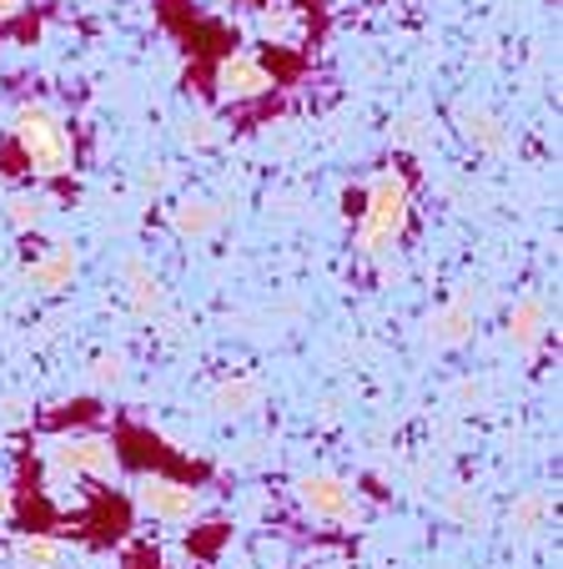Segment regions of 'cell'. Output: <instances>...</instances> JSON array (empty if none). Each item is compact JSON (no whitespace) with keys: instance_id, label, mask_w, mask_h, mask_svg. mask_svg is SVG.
<instances>
[{"instance_id":"d4e9b609","label":"cell","mask_w":563,"mask_h":569,"mask_svg":"<svg viewBox=\"0 0 563 569\" xmlns=\"http://www.w3.org/2000/svg\"><path fill=\"white\" fill-rule=\"evenodd\" d=\"M81 6H107V0H81Z\"/></svg>"},{"instance_id":"8fae6325","label":"cell","mask_w":563,"mask_h":569,"mask_svg":"<svg viewBox=\"0 0 563 569\" xmlns=\"http://www.w3.org/2000/svg\"><path fill=\"white\" fill-rule=\"evenodd\" d=\"M549 328H553V308H549V298H539V292H523V298L509 308V322H503L509 348H519L523 358L539 353V343L549 338Z\"/></svg>"},{"instance_id":"ffe728a7","label":"cell","mask_w":563,"mask_h":569,"mask_svg":"<svg viewBox=\"0 0 563 569\" xmlns=\"http://www.w3.org/2000/svg\"><path fill=\"white\" fill-rule=\"evenodd\" d=\"M428 131H433V117H428V107H418V101L393 117V141L398 147H423Z\"/></svg>"},{"instance_id":"8992f818","label":"cell","mask_w":563,"mask_h":569,"mask_svg":"<svg viewBox=\"0 0 563 569\" xmlns=\"http://www.w3.org/2000/svg\"><path fill=\"white\" fill-rule=\"evenodd\" d=\"M473 333H479V298H473V288H458L448 302H438L433 312L423 318V338L433 348H463L473 343Z\"/></svg>"},{"instance_id":"6da1fadb","label":"cell","mask_w":563,"mask_h":569,"mask_svg":"<svg viewBox=\"0 0 563 569\" xmlns=\"http://www.w3.org/2000/svg\"><path fill=\"white\" fill-rule=\"evenodd\" d=\"M408 217H413V187L398 167H378L362 192V217H358V252L362 258H383L403 242Z\"/></svg>"},{"instance_id":"4fadbf2b","label":"cell","mask_w":563,"mask_h":569,"mask_svg":"<svg viewBox=\"0 0 563 569\" xmlns=\"http://www.w3.org/2000/svg\"><path fill=\"white\" fill-rule=\"evenodd\" d=\"M267 403V383L252 373H237V378H222V383L212 388V413L217 419H247V413H257Z\"/></svg>"},{"instance_id":"3957f363","label":"cell","mask_w":563,"mask_h":569,"mask_svg":"<svg viewBox=\"0 0 563 569\" xmlns=\"http://www.w3.org/2000/svg\"><path fill=\"white\" fill-rule=\"evenodd\" d=\"M41 459L51 463V473H66V479H121V453L107 433H46Z\"/></svg>"},{"instance_id":"7a4b0ae2","label":"cell","mask_w":563,"mask_h":569,"mask_svg":"<svg viewBox=\"0 0 563 569\" xmlns=\"http://www.w3.org/2000/svg\"><path fill=\"white\" fill-rule=\"evenodd\" d=\"M11 141H16V151H21L26 167H31L36 177H46V182L76 172V137L61 121V111L46 107V101H31V107L16 111Z\"/></svg>"},{"instance_id":"7402d4cb","label":"cell","mask_w":563,"mask_h":569,"mask_svg":"<svg viewBox=\"0 0 563 569\" xmlns=\"http://www.w3.org/2000/svg\"><path fill=\"white\" fill-rule=\"evenodd\" d=\"M161 187H167V167H147V172H141V192L157 197Z\"/></svg>"},{"instance_id":"484cf974","label":"cell","mask_w":563,"mask_h":569,"mask_svg":"<svg viewBox=\"0 0 563 569\" xmlns=\"http://www.w3.org/2000/svg\"><path fill=\"white\" fill-rule=\"evenodd\" d=\"M322 569H348V565H322Z\"/></svg>"},{"instance_id":"603a6c76","label":"cell","mask_w":563,"mask_h":569,"mask_svg":"<svg viewBox=\"0 0 563 569\" xmlns=\"http://www.w3.org/2000/svg\"><path fill=\"white\" fill-rule=\"evenodd\" d=\"M26 6H31V0H0V26L16 21V16H26Z\"/></svg>"},{"instance_id":"9c48e42d","label":"cell","mask_w":563,"mask_h":569,"mask_svg":"<svg viewBox=\"0 0 563 569\" xmlns=\"http://www.w3.org/2000/svg\"><path fill=\"white\" fill-rule=\"evenodd\" d=\"M227 222V207L217 202V197H177V202L167 207V227L181 237V242H207V237H217Z\"/></svg>"},{"instance_id":"2e32d148","label":"cell","mask_w":563,"mask_h":569,"mask_svg":"<svg viewBox=\"0 0 563 569\" xmlns=\"http://www.w3.org/2000/svg\"><path fill=\"white\" fill-rule=\"evenodd\" d=\"M443 515L453 519L458 529H483L489 525V505H483V495L473 489V483H453L443 495Z\"/></svg>"},{"instance_id":"ac0fdd59","label":"cell","mask_w":563,"mask_h":569,"mask_svg":"<svg viewBox=\"0 0 563 569\" xmlns=\"http://www.w3.org/2000/svg\"><path fill=\"white\" fill-rule=\"evenodd\" d=\"M131 373V358L121 353V348H107V353L91 358V368H86V388H97V393H107V388H121Z\"/></svg>"},{"instance_id":"ba28073f","label":"cell","mask_w":563,"mask_h":569,"mask_svg":"<svg viewBox=\"0 0 563 569\" xmlns=\"http://www.w3.org/2000/svg\"><path fill=\"white\" fill-rule=\"evenodd\" d=\"M117 278H121V298H127V308L137 312V318H147V322L167 318V282L151 272V262L141 258V252H127V258H121Z\"/></svg>"},{"instance_id":"30bf717a","label":"cell","mask_w":563,"mask_h":569,"mask_svg":"<svg viewBox=\"0 0 563 569\" xmlns=\"http://www.w3.org/2000/svg\"><path fill=\"white\" fill-rule=\"evenodd\" d=\"M453 121H458V131H463L468 147L489 151V157H509V151H513V131H509V121L493 117V111L483 107V101H458V107H453Z\"/></svg>"},{"instance_id":"5bb4252c","label":"cell","mask_w":563,"mask_h":569,"mask_svg":"<svg viewBox=\"0 0 563 569\" xmlns=\"http://www.w3.org/2000/svg\"><path fill=\"white\" fill-rule=\"evenodd\" d=\"M549 519H553V495L549 489H523V495L509 505V529L513 535H523V539L543 535Z\"/></svg>"},{"instance_id":"7c38bea8","label":"cell","mask_w":563,"mask_h":569,"mask_svg":"<svg viewBox=\"0 0 563 569\" xmlns=\"http://www.w3.org/2000/svg\"><path fill=\"white\" fill-rule=\"evenodd\" d=\"M76 278H81V252L71 242H51L36 262H26V282L36 292H66Z\"/></svg>"},{"instance_id":"44dd1931","label":"cell","mask_w":563,"mask_h":569,"mask_svg":"<svg viewBox=\"0 0 563 569\" xmlns=\"http://www.w3.org/2000/svg\"><path fill=\"white\" fill-rule=\"evenodd\" d=\"M222 141V127H217L212 111H192V117L181 121V147H192V151H207Z\"/></svg>"},{"instance_id":"d6986e66","label":"cell","mask_w":563,"mask_h":569,"mask_svg":"<svg viewBox=\"0 0 563 569\" xmlns=\"http://www.w3.org/2000/svg\"><path fill=\"white\" fill-rule=\"evenodd\" d=\"M257 36H267L272 46H288L302 36V16L292 11V6H267V11L257 16Z\"/></svg>"},{"instance_id":"4316f807","label":"cell","mask_w":563,"mask_h":569,"mask_svg":"<svg viewBox=\"0 0 563 569\" xmlns=\"http://www.w3.org/2000/svg\"><path fill=\"white\" fill-rule=\"evenodd\" d=\"M0 252H6V242H0Z\"/></svg>"},{"instance_id":"e0dca14e","label":"cell","mask_w":563,"mask_h":569,"mask_svg":"<svg viewBox=\"0 0 563 569\" xmlns=\"http://www.w3.org/2000/svg\"><path fill=\"white\" fill-rule=\"evenodd\" d=\"M46 217H51V197H41V192L6 197V222H11L16 232H36V227H46Z\"/></svg>"},{"instance_id":"277c9868","label":"cell","mask_w":563,"mask_h":569,"mask_svg":"<svg viewBox=\"0 0 563 569\" xmlns=\"http://www.w3.org/2000/svg\"><path fill=\"white\" fill-rule=\"evenodd\" d=\"M292 495H298V509L308 519H318V525H338V529H362V519H368V505H362V495L352 489L342 473H302L298 483H292Z\"/></svg>"},{"instance_id":"5b68a950","label":"cell","mask_w":563,"mask_h":569,"mask_svg":"<svg viewBox=\"0 0 563 569\" xmlns=\"http://www.w3.org/2000/svg\"><path fill=\"white\" fill-rule=\"evenodd\" d=\"M137 505L151 519H167V525H192L202 515V489L187 479H167V473H141L137 479Z\"/></svg>"},{"instance_id":"cb8c5ba5","label":"cell","mask_w":563,"mask_h":569,"mask_svg":"<svg viewBox=\"0 0 563 569\" xmlns=\"http://www.w3.org/2000/svg\"><path fill=\"white\" fill-rule=\"evenodd\" d=\"M16 515V495H11V483H0V525Z\"/></svg>"},{"instance_id":"52a82bcc","label":"cell","mask_w":563,"mask_h":569,"mask_svg":"<svg viewBox=\"0 0 563 569\" xmlns=\"http://www.w3.org/2000/svg\"><path fill=\"white\" fill-rule=\"evenodd\" d=\"M212 87H217V97L222 101H257V97H267V91L277 87L272 81V71H267L262 61H257L252 51H232V56H222L217 61V71H212Z\"/></svg>"},{"instance_id":"9a60e30c","label":"cell","mask_w":563,"mask_h":569,"mask_svg":"<svg viewBox=\"0 0 563 569\" xmlns=\"http://www.w3.org/2000/svg\"><path fill=\"white\" fill-rule=\"evenodd\" d=\"M11 565L16 569H61L66 565V545L56 535H21L11 545Z\"/></svg>"}]
</instances>
